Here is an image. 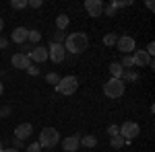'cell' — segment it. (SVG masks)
I'll list each match as a JSON object with an SVG mask.
<instances>
[{
  "label": "cell",
  "mask_w": 155,
  "mask_h": 152,
  "mask_svg": "<svg viewBox=\"0 0 155 152\" xmlns=\"http://www.w3.org/2000/svg\"><path fill=\"white\" fill-rule=\"evenodd\" d=\"M87 47H89V37L85 35V33H81V31L71 33V35H66V39H64V49L68 54L79 56V54H83Z\"/></svg>",
  "instance_id": "obj_1"
},
{
  "label": "cell",
  "mask_w": 155,
  "mask_h": 152,
  "mask_svg": "<svg viewBox=\"0 0 155 152\" xmlns=\"http://www.w3.org/2000/svg\"><path fill=\"white\" fill-rule=\"evenodd\" d=\"M60 142V134L56 128H44L39 132V146L41 148H54V146H58Z\"/></svg>",
  "instance_id": "obj_2"
},
{
  "label": "cell",
  "mask_w": 155,
  "mask_h": 152,
  "mask_svg": "<svg viewBox=\"0 0 155 152\" xmlns=\"http://www.w3.org/2000/svg\"><path fill=\"white\" fill-rule=\"evenodd\" d=\"M124 82L122 78H110V80L104 84V93H106L107 99H120L122 95H124Z\"/></svg>",
  "instance_id": "obj_3"
},
{
  "label": "cell",
  "mask_w": 155,
  "mask_h": 152,
  "mask_svg": "<svg viewBox=\"0 0 155 152\" xmlns=\"http://www.w3.org/2000/svg\"><path fill=\"white\" fill-rule=\"evenodd\" d=\"M77 88H79V80H77V76H64V78H60V82L56 84V91L60 95H74L77 93Z\"/></svg>",
  "instance_id": "obj_4"
},
{
  "label": "cell",
  "mask_w": 155,
  "mask_h": 152,
  "mask_svg": "<svg viewBox=\"0 0 155 152\" xmlns=\"http://www.w3.org/2000/svg\"><path fill=\"white\" fill-rule=\"evenodd\" d=\"M139 134H141V128H139V123H137V121H124V123L120 126V136H122L126 142L134 140Z\"/></svg>",
  "instance_id": "obj_5"
},
{
  "label": "cell",
  "mask_w": 155,
  "mask_h": 152,
  "mask_svg": "<svg viewBox=\"0 0 155 152\" xmlns=\"http://www.w3.org/2000/svg\"><path fill=\"white\" fill-rule=\"evenodd\" d=\"M116 45H118V49L122 51V56H128V54H132V51L137 49V41H134L130 35H122V37H118Z\"/></svg>",
  "instance_id": "obj_6"
},
{
  "label": "cell",
  "mask_w": 155,
  "mask_h": 152,
  "mask_svg": "<svg viewBox=\"0 0 155 152\" xmlns=\"http://www.w3.org/2000/svg\"><path fill=\"white\" fill-rule=\"evenodd\" d=\"M48 58L52 60V62H56V64L64 62V58H66V49H64V43H50Z\"/></svg>",
  "instance_id": "obj_7"
},
{
  "label": "cell",
  "mask_w": 155,
  "mask_h": 152,
  "mask_svg": "<svg viewBox=\"0 0 155 152\" xmlns=\"http://www.w3.org/2000/svg\"><path fill=\"white\" fill-rule=\"evenodd\" d=\"M132 62H134V66H151V68L155 66L153 58H149L145 49H134L132 51Z\"/></svg>",
  "instance_id": "obj_8"
},
{
  "label": "cell",
  "mask_w": 155,
  "mask_h": 152,
  "mask_svg": "<svg viewBox=\"0 0 155 152\" xmlns=\"http://www.w3.org/2000/svg\"><path fill=\"white\" fill-rule=\"evenodd\" d=\"M85 11L89 12V17H101V12H104V2L101 0H85Z\"/></svg>",
  "instance_id": "obj_9"
},
{
  "label": "cell",
  "mask_w": 155,
  "mask_h": 152,
  "mask_svg": "<svg viewBox=\"0 0 155 152\" xmlns=\"http://www.w3.org/2000/svg\"><path fill=\"white\" fill-rule=\"evenodd\" d=\"M11 62H12V66L17 68V70H27L29 66H31V60H29V56H25V54H15L11 58Z\"/></svg>",
  "instance_id": "obj_10"
},
{
  "label": "cell",
  "mask_w": 155,
  "mask_h": 152,
  "mask_svg": "<svg viewBox=\"0 0 155 152\" xmlns=\"http://www.w3.org/2000/svg\"><path fill=\"white\" fill-rule=\"evenodd\" d=\"M31 134H33V126H31V123H19V126L15 128V138L21 140V142H25Z\"/></svg>",
  "instance_id": "obj_11"
},
{
  "label": "cell",
  "mask_w": 155,
  "mask_h": 152,
  "mask_svg": "<svg viewBox=\"0 0 155 152\" xmlns=\"http://www.w3.org/2000/svg\"><path fill=\"white\" fill-rule=\"evenodd\" d=\"M62 148L64 152H77L81 148V136H68L62 140Z\"/></svg>",
  "instance_id": "obj_12"
},
{
  "label": "cell",
  "mask_w": 155,
  "mask_h": 152,
  "mask_svg": "<svg viewBox=\"0 0 155 152\" xmlns=\"http://www.w3.org/2000/svg\"><path fill=\"white\" fill-rule=\"evenodd\" d=\"M29 60H31V62H37V64H44V62L48 60V49L41 47V45H35L33 51L29 54Z\"/></svg>",
  "instance_id": "obj_13"
},
{
  "label": "cell",
  "mask_w": 155,
  "mask_h": 152,
  "mask_svg": "<svg viewBox=\"0 0 155 152\" xmlns=\"http://www.w3.org/2000/svg\"><path fill=\"white\" fill-rule=\"evenodd\" d=\"M11 39L15 41V43H17V45H21V43H25V41H27V29H25V27H17V29L12 31Z\"/></svg>",
  "instance_id": "obj_14"
},
{
  "label": "cell",
  "mask_w": 155,
  "mask_h": 152,
  "mask_svg": "<svg viewBox=\"0 0 155 152\" xmlns=\"http://www.w3.org/2000/svg\"><path fill=\"white\" fill-rule=\"evenodd\" d=\"M110 74H112V78H122V74H124V68L120 66L118 62H112V64H110Z\"/></svg>",
  "instance_id": "obj_15"
},
{
  "label": "cell",
  "mask_w": 155,
  "mask_h": 152,
  "mask_svg": "<svg viewBox=\"0 0 155 152\" xmlns=\"http://www.w3.org/2000/svg\"><path fill=\"white\" fill-rule=\"evenodd\" d=\"M39 39H41V31H37V29H29V31H27V41H29L31 45H35Z\"/></svg>",
  "instance_id": "obj_16"
},
{
  "label": "cell",
  "mask_w": 155,
  "mask_h": 152,
  "mask_svg": "<svg viewBox=\"0 0 155 152\" xmlns=\"http://www.w3.org/2000/svg\"><path fill=\"white\" fill-rule=\"evenodd\" d=\"M68 23H71V19H68L66 14H60V17H56V29H58V31H64V29L68 27Z\"/></svg>",
  "instance_id": "obj_17"
},
{
  "label": "cell",
  "mask_w": 155,
  "mask_h": 152,
  "mask_svg": "<svg viewBox=\"0 0 155 152\" xmlns=\"http://www.w3.org/2000/svg\"><path fill=\"white\" fill-rule=\"evenodd\" d=\"M137 80H139V72L124 70V74H122V82H137Z\"/></svg>",
  "instance_id": "obj_18"
},
{
  "label": "cell",
  "mask_w": 155,
  "mask_h": 152,
  "mask_svg": "<svg viewBox=\"0 0 155 152\" xmlns=\"http://www.w3.org/2000/svg\"><path fill=\"white\" fill-rule=\"evenodd\" d=\"M118 64L124 68V70H130L132 66H134V62H132V54H128V56H122V60H120Z\"/></svg>",
  "instance_id": "obj_19"
},
{
  "label": "cell",
  "mask_w": 155,
  "mask_h": 152,
  "mask_svg": "<svg viewBox=\"0 0 155 152\" xmlns=\"http://www.w3.org/2000/svg\"><path fill=\"white\" fill-rule=\"evenodd\" d=\"M95 144H97L95 136H83V138H81V146H85V148H93Z\"/></svg>",
  "instance_id": "obj_20"
},
{
  "label": "cell",
  "mask_w": 155,
  "mask_h": 152,
  "mask_svg": "<svg viewBox=\"0 0 155 152\" xmlns=\"http://www.w3.org/2000/svg\"><path fill=\"white\" fill-rule=\"evenodd\" d=\"M110 144H112V148H122L124 144H126V140L122 138V136H114V138H110Z\"/></svg>",
  "instance_id": "obj_21"
},
{
  "label": "cell",
  "mask_w": 155,
  "mask_h": 152,
  "mask_svg": "<svg viewBox=\"0 0 155 152\" xmlns=\"http://www.w3.org/2000/svg\"><path fill=\"white\" fill-rule=\"evenodd\" d=\"M27 4H29V0H11V8H15V11L27 8Z\"/></svg>",
  "instance_id": "obj_22"
},
{
  "label": "cell",
  "mask_w": 155,
  "mask_h": 152,
  "mask_svg": "<svg viewBox=\"0 0 155 152\" xmlns=\"http://www.w3.org/2000/svg\"><path fill=\"white\" fill-rule=\"evenodd\" d=\"M116 41H118V35H114V33H106L104 35V43L106 45H116Z\"/></svg>",
  "instance_id": "obj_23"
},
{
  "label": "cell",
  "mask_w": 155,
  "mask_h": 152,
  "mask_svg": "<svg viewBox=\"0 0 155 152\" xmlns=\"http://www.w3.org/2000/svg\"><path fill=\"white\" fill-rule=\"evenodd\" d=\"M33 47H35V45H31L29 41H25V43H21V45H19V49H21L19 54H25V56H29V54L33 51Z\"/></svg>",
  "instance_id": "obj_24"
},
{
  "label": "cell",
  "mask_w": 155,
  "mask_h": 152,
  "mask_svg": "<svg viewBox=\"0 0 155 152\" xmlns=\"http://www.w3.org/2000/svg\"><path fill=\"white\" fill-rule=\"evenodd\" d=\"M46 82H50V84H54V86H56V84L60 82V76L56 74V72H48V74H46Z\"/></svg>",
  "instance_id": "obj_25"
},
{
  "label": "cell",
  "mask_w": 155,
  "mask_h": 152,
  "mask_svg": "<svg viewBox=\"0 0 155 152\" xmlns=\"http://www.w3.org/2000/svg\"><path fill=\"white\" fill-rule=\"evenodd\" d=\"M64 39H66L64 37V31H58L56 29V33L52 35V43H64Z\"/></svg>",
  "instance_id": "obj_26"
},
{
  "label": "cell",
  "mask_w": 155,
  "mask_h": 152,
  "mask_svg": "<svg viewBox=\"0 0 155 152\" xmlns=\"http://www.w3.org/2000/svg\"><path fill=\"white\" fill-rule=\"evenodd\" d=\"M118 134H120V126H114V123H112V126L107 128V136H110V138H114V136H118Z\"/></svg>",
  "instance_id": "obj_27"
},
{
  "label": "cell",
  "mask_w": 155,
  "mask_h": 152,
  "mask_svg": "<svg viewBox=\"0 0 155 152\" xmlns=\"http://www.w3.org/2000/svg\"><path fill=\"white\" fill-rule=\"evenodd\" d=\"M27 152H41V146H39L37 142H33V144L27 146Z\"/></svg>",
  "instance_id": "obj_28"
},
{
  "label": "cell",
  "mask_w": 155,
  "mask_h": 152,
  "mask_svg": "<svg viewBox=\"0 0 155 152\" xmlns=\"http://www.w3.org/2000/svg\"><path fill=\"white\" fill-rule=\"evenodd\" d=\"M145 51H147V56H149V58H153V54H155V43H153V41L147 45V49H145Z\"/></svg>",
  "instance_id": "obj_29"
},
{
  "label": "cell",
  "mask_w": 155,
  "mask_h": 152,
  "mask_svg": "<svg viewBox=\"0 0 155 152\" xmlns=\"http://www.w3.org/2000/svg\"><path fill=\"white\" fill-rule=\"evenodd\" d=\"M27 6H31V8H39V6H41V0H29Z\"/></svg>",
  "instance_id": "obj_30"
},
{
  "label": "cell",
  "mask_w": 155,
  "mask_h": 152,
  "mask_svg": "<svg viewBox=\"0 0 155 152\" xmlns=\"http://www.w3.org/2000/svg\"><path fill=\"white\" fill-rule=\"evenodd\" d=\"M11 115V107H2L0 109V117H8Z\"/></svg>",
  "instance_id": "obj_31"
},
{
  "label": "cell",
  "mask_w": 155,
  "mask_h": 152,
  "mask_svg": "<svg viewBox=\"0 0 155 152\" xmlns=\"http://www.w3.org/2000/svg\"><path fill=\"white\" fill-rule=\"evenodd\" d=\"M104 11L107 12V17H114V12H116V8H114V4H110V6H106Z\"/></svg>",
  "instance_id": "obj_32"
},
{
  "label": "cell",
  "mask_w": 155,
  "mask_h": 152,
  "mask_svg": "<svg viewBox=\"0 0 155 152\" xmlns=\"http://www.w3.org/2000/svg\"><path fill=\"white\" fill-rule=\"evenodd\" d=\"M4 47H8V39L0 35V49H4Z\"/></svg>",
  "instance_id": "obj_33"
},
{
  "label": "cell",
  "mask_w": 155,
  "mask_h": 152,
  "mask_svg": "<svg viewBox=\"0 0 155 152\" xmlns=\"http://www.w3.org/2000/svg\"><path fill=\"white\" fill-rule=\"evenodd\" d=\"M27 72H29V74H33V76H37V74H39V70H37L35 66H29V68H27Z\"/></svg>",
  "instance_id": "obj_34"
},
{
  "label": "cell",
  "mask_w": 155,
  "mask_h": 152,
  "mask_svg": "<svg viewBox=\"0 0 155 152\" xmlns=\"http://www.w3.org/2000/svg\"><path fill=\"white\" fill-rule=\"evenodd\" d=\"M15 148H17V150H19V148H23V142H21V140H17V138H15Z\"/></svg>",
  "instance_id": "obj_35"
},
{
  "label": "cell",
  "mask_w": 155,
  "mask_h": 152,
  "mask_svg": "<svg viewBox=\"0 0 155 152\" xmlns=\"http://www.w3.org/2000/svg\"><path fill=\"white\" fill-rule=\"evenodd\" d=\"M153 6H155L153 0H147V8H149V11H153Z\"/></svg>",
  "instance_id": "obj_36"
},
{
  "label": "cell",
  "mask_w": 155,
  "mask_h": 152,
  "mask_svg": "<svg viewBox=\"0 0 155 152\" xmlns=\"http://www.w3.org/2000/svg\"><path fill=\"white\" fill-rule=\"evenodd\" d=\"M2 152H21V150H17V148H4Z\"/></svg>",
  "instance_id": "obj_37"
},
{
  "label": "cell",
  "mask_w": 155,
  "mask_h": 152,
  "mask_svg": "<svg viewBox=\"0 0 155 152\" xmlns=\"http://www.w3.org/2000/svg\"><path fill=\"white\" fill-rule=\"evenodd\" d=\"M2 29H4V21H2V17H0V33H2Z\"/></svg>",
  "instance_id": "obj_38"
},
{
  "label": "cell",
  "mask_w": 155,
  "mask_h": 152,
  "mask_svg": "<svg viewBox=\"0 0 155 152\" xmlns=\"http://www.w3.org/2000/svg\"><path fill=\"white\" fill-rule=\"evenodd\" d=\"M2 93H4V84L0 82V97H2Z\"/></svg>",
  "instance_id": "obj_39"
},
{
  "label": "cell",
  "mask_w": 155,
  "mask_h": 152,
  "mask_svg": "<svg viewBox=\"0 0 155 152\" xmlns=\"http://www.w3.org/2000/svg\"><path fill=\"white\" fill-rule=\"evenodd\" d=\"M2 150H4V148H2V142H0V152H2Z\"/></svg>",
  "instance_id": "obj_40"
}]
</instances>
